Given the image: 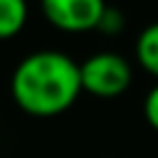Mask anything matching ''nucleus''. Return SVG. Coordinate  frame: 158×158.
<instances>
[{
	"label": "nucleus",
	"mask_w": 158,
	"mask_h": 158,
	"mask_svg": "<svg viewBox=\"0 0 158 158\" xmlns=\"http://www.w3.org/2000/svg\"><path fill=\"white\" fill-rule=\"evenodd\" d=\"M10 94L20 111L52 118L74 106L81 94L79 64L59 49H37L20 59L10 77Z\"/></svg>",
	"instance_id": "nucleus-1"
},
{
	"label": "nucleus",
	"mask_w": 158,
	"mask_h": 158,
	"mask_svg": "<svg viewBox=\"0 0 158 158\" xmlns=\"http://www.w3.org/2000/svg\"><path fill=\"white\" fill-rule=\"evenodd\" d=\"M81 91L99 99H116L126 94L133 81V67L126 57L116 52H96L79 64Z\"/></svg>",
	"instance_id": "nucleus-2"
},
{
	"label": "nucleus",
	"mask_w": 158,
	"mask_h": 158,
	"mask_svg": "<svg viewBox=\"0 0 158 158\" xmlns=\"http://www.w3.org/2000/svg\"><path fill=\"white\" fill-rule=\"evenodd\" d=\"M40 10L59 32L79 35L96 30L99 17L106 10V0H40Z\"/></svg>",
	"instance_id": "nucleus-3"
},
{
	"label": "nucleus",
	"mask_w": 158,
	"mask_h": 158,
	"mask_svg": "<svg viewBox=\"0 0 158 158\" xmlns=\"http://www.w3.org/2000/svg\"><path fill=\"white\" fill-rule=\"evenodd\" d=\"M136 62L138 67L158 79V22L146 25L136 37Z\"/></svg>",
	"instance_id": "nucleus-4"
},
{
	"label": "nucleus",
	"mask_w": 158,
	"mask_h": 158,
	"mask_svg": "<svg viewBox=\"0 0 158 158\" xmlns=\"http://www.w3.org/2000/svg\"><path fill=\"white\" fill-rule=\"evenodd\" d=\"M30 17L27 0H0V40L17 37Z\"/></svg>",
	"instance_id": "nucleus-5"
},
{
	"label": "nucleus",
	"mask_w": 158,
	"mask_h": 158,
	"mask_svg": "<svg viewBox=\"0 0 158 158\" xmlns=\"http://www.w3.org/2000/svg\"><path fill=\"white\" fill-rule=\"evenodd\" d=\"M123 27H126V15H123L118 7L106 5V10H104V12H101V17H99L96 30H99L101 35H121V32H123Z\"/></svg>",
	"instance_id": "nucleus-6"
},
{
	"label": "nucleus",
	"mask_w": 158,
	"mask_h": 158,
	"mask_svg": "<svg viewBox=\"0 0 158 158\" xmlns=\"http://www.w3.org/2000/svg\"><path fill=\"white\" fill-rule=\"evenodd\" d=\"M143 116H146V121H148V126L158 133V84L146 94V99H143Z\"/></svg>",
	"instance_id": "nucleus-7"
}]
</instances>
